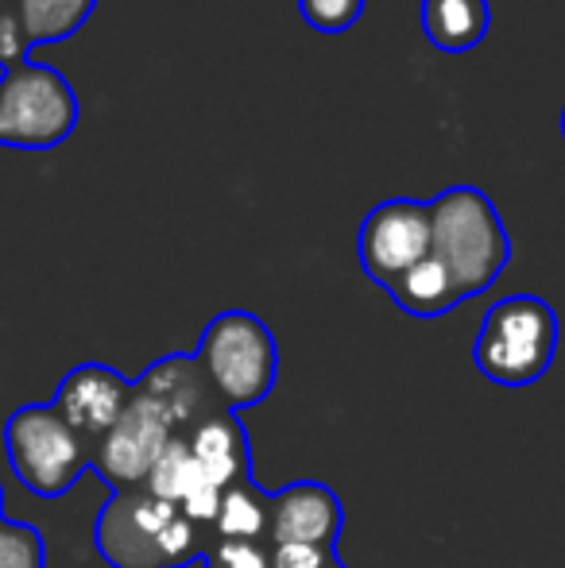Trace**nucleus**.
<instances>
[{"label": "nucleus", "mask_w": 565, "mask_h": 568, "mask_svg": "<svg viewBox=\"0 0 565 568\" xmlns=\"http://www.w3.org/2000/svg\"><path fill=\"white\" fill-rule=\"evenodd\" d=\"M205 534L174 503L155 499L148 487H129L101 507L93 546L113 568H186L210 549Z\"/></svg>", "instance_id": "nucleus-1"}, {"label": "nucleus", "mask_w": 565, "mask_h": 568, "mask_svg": "<svg viewBox=\"0 0 565 568\" xmlns=\"http://www.w3.org/2000/svg\"><path fill=\"white\" fill-rule=\"evenodd\" d=\"M430 255L450 271L461 298H481L512 263V236L476 186H450L430 202Z\"/></svg>", "instance_id": "nucleus-2"}, {"label": "nucleus", "mask_w": 565, "mask_h": 568, "mask_svg": "<svg viewBox=\"0 0 565 568\" xmlns=\"http://www.w3.org/2000/svg\"><path fill=\"white\" fill-rule=\"evenodd\" d=\"M558 356V314L538 294L500 298L484 314L473 364L488 383L507 390L535 387Z\"/></svg>", "instance_id": "nucleus-3"}, {"label": "nucleus", "mask_w": 565, "mask_h": 568, "mask_svg": "<svg viewBox=\"0 0 565 568\" xmlns=\"http://www.w3.org/2000/svg\"><path fill=\"white\" fill-rule=\"evenodd\" d=\"M198 367L210 379L213 395L229 410L260 406L280 379V344L264 317L249 310H225L205 325L194 348Z\"/></svg>", "instance_id": "nucleus-4"}, {"label": "nucleus", "mask_w": 565, "mask_h": 568, "mask_svg": "<svg viewBox=\"0 0 565 568\" xmlns=\"http://www.w3.org/2000/svg\"><path fill=\"white\" fill-rule=\"evenodd\" d=\"M82 105L67 78L47 62L0 74V143L12 151H54L74 135Z\"/></svg>", "instance_id": "nucleus-5"}, {"label": "nucleus", "mask_w": 565, "mask_h": 568, "mask_svg": "<svg viewBox=\"0 0 565 568\" xmlns=\"http://www.w3.org/2000/svg\"><path fill=\"white\" fill-rule=\"evenodd\" d=\"M4 453L16 479L39 499H62L90 471V442L59 418L51 403L20 406L4 422Z\"/></svg>", "instance_id": "nucleus-6"}, {"label": "nucleus", "mask_w": 565, "mask_h": 568, "mask_svg": "<svg viewBox=\"0 0 565 568\" xmlns=\"http://www.w3.org/2000/svg\"><path fill=\"white\" fill-rule=\"evenodd\" d=\"M430 255V202L387 197L364 213L356 232V260L376 286H392Z\"/></svg>", "instance_id": "nucleus-7"}, {"label": "nucleus", "mask_w": 565, "mask_h": 568, "mask_svg": "<svg viewBox=\"0 0 565 568\" xmlns=\"http://www.w3.org/2000/svg\"><path fill=\"white\" fill-rule=\"evenodd\" d=\"M174 437H179V429H174V422L163 414V406H155L151 398L132 390V403L124 406L117 426L93 445L90 468L98 471L113 491L143 487L148 471L155 468V460L163 456V449Z\"/></svg>", "instance_id": "nucleus-8"}, {"label": "nucleus", "mask_w": 565, "mask_h": 568, "mask_svg": "<svg viewBox=\"0 0 565 568\" xmlns=\"http://www.w3.org/2000/svg\"><path fill=\"white\" fill-rule=\"evenodd\" d=\"M129 403H132V383L117 367L98 364V359L70 367L51 398L59 418L82 442H90V449L117 426V418H121Z\"/></svg>", "instance_id": "nucleus-9"}, {"label": "nucleus", "mask_w": 565, "mask_h": 568, "mask_svg": "<svg viewBox=\"0 0 565 568\" xmlns=\"http://www.w3.org/2000/svg\"><path fill=\"white\" fill-rule=\"evenodd\" d=\"M345 530V507L337 491L317 479H299L272 491V530L268 546H325L333 549Z\"/></svg>", "instance_id": "nucleus-10"}, {"label": "nucleus", "mask_w": 565, "mask_h": 568, "mask_svg": "<svg viewBox=\"0 0 565 568\" xmlns=\"http://www.w3.org/2000/svg\"><path fill=\"white\" fill-rule=\"evenodd\" d=\"M132 390L151 398L155 406H163V414L174 422L179 434H186L205 414L221 410V398L213 395L210 379H205V372L198 367L194 352H171V356L148 364L140 379L132 383Z\"/></svg>", "instance_id": "nucleus-11"}, {"label": "nucleus", "mask_w": 565, "mask_h": 568, "mask_svg": "<svg viewBox=\"0 0 565 568\" xmlns=\"http://www.w3.org/2000/svg\"><path fill=\"white\" fill-rule=\"evenodd\" d=\"M182 437H186L190 456H194V464L202 468V476L213 479L221 491L252 476L249 434H244L236 410H229V406L205 414V418L194 422Z\"/></svg>", "instance_id": "nucleus-12"}, {"label": "nucleus", "mask_w": 565, "mask_h": 568, "mask_svg": "<svg viewBox=\"0 0 565 568\" xmlns=\"http://www.w3.org/2000/svg\"><path fill=\"white\" fill-rule=\"evenodd\" d=\"M423 36L445 54H468L484 43L492 23L488 0H423Z\"/></svg>", "instance_id": "nucleus-13"}, {"label": "nucleus", "mask_w": 565, "mask_h": 568, "mask_svg": "<svg viewBox=\"0 0 565 568\" xmlns=\"http://www.w3.org/2000/svg\"><path fill=\"white\" fill-rule=\"evenodd\" d=\"M387 294H392V302L403 310V314L418 317V322L445 317L450 310H457L461 302H465L457 291V283L450 278V271H445L434 255H426V260L415 263L407 275L395 278V283L387 286Z\"/></svg>", "instance_id": "nucleus-14"}, {"label": "nucleus", "mask_w": 565, "mask_h": 568, "mask_svg": "<svg viewBox=\"0 0 565 568\" xmlns=\"http://www.w3.org/2000/svg\"><path fill=\"white\" fill-rule=\"evenodd\" d=\"M268 530H272V491H264L252 476L221 491V510L218 523H213L218 541H256V546H268Z\"/></svg>", "instance_id": "nucleus-15"}, {"label": "nucleus", "mask_w": 565, "mask_h": 568, "mask_svg": "<svg viewBox=\"0 0 565 568\" xmlns=\"http://www.w3.org/2000/svg\"><path fill=\"white\" fill-rule=\"evenodd\" d=\"M16 8H20L28 43L43 47L78 36L98 8V0H16Z\"/></svg>", "instance_id": "nucleus-16"}, {"label": "nucleus", "mask_w": 565, "mask_h": 568, "mask_svg": "<svg viewBox=\"0 0 565 568\" xmlns=\"http://www.w3.org/2000/svg\"><path fill=\"white\" fill-rule=\"evenodd\" d=\"M0 568H47V541L36 526L0 518Z\"/></svg>", "instance_id": "nucleus-17"}, {"label": "nucleus", "mask_w": 565, "mask_h": 568, "mask_svg": "<svg viewBox=\"0 0 565 568\" xmlns=\"http://www.w3.org/2000/svg\"><path fill=\"white\" fill-rule=\"evenodd\" d=\"M299 16L306 28L322 31V36H341L361 23L364 0H299Z\"/></svg>", "instance_id": "nucleus-18"}, {"label": "nucleus", "mask_w": 565, "mask_h": 568, "mask_svg": "<svg viewBox=\"0 0 565 568\" xmlns=\"http://www.w3.org/2000/svg\"><path fill=\"white\" fill-rule=\"evenodd\" d=\"M202 561L205 568H272V554L256 541H213Z\"/></svg>", "instance_id": "nucleus-19"}, {"label": "nucleus", "mask_w": 565, "mask_h": 568, "mask_svg": "<svg viewBox=\"0 0 565 568\" xmlns=\"http://www.w3.org/2000/svg\"><path fill=\"white\" fill-rule=\"evenodd\" d=\"M272 568H330L337 565L333 549L325 546H268Z\"/></svg>", "instance_id": "nucleus-20"}, {"label": "nucleus", "mask_w": 565, "mask_h": 568, "mask_svg": "<svg viewBox=\"0 0 565 568\" xmlns=\"http://www.w3.org/2000/svg\"><path fill=\"white\" fill-rule=\"evenodd\" d=\"M8 8H12V0H0V20L8 16Z\"/></svg>", "instance_id": "nucleus-21"}, {"label": "nucleus", "mask_w": 565, "mask_h": 568, "mask_svg": "<svg viewBox=\"0 0 565 568\" xmlns=\"http://www.w3.org/2000/svg\"><path fill=\"white\" fill-rule=\"evenodd\" d=\"M558 124H562V140H565V109H562V120H558Z\"/></svg>", "instance_id": "nucleus-22"}, {"label": "nucleus", "mask_w": 565, "mask_h": 568, "mask_svg": "<svg viewBox=\"0 0 565 568\" xmlns=\"http://www.w3.org/2000/svg\"><path fill=\"white\" fill-rule=\"evenodd\" d=\"M330 568H349V565H341V561H337V565H330Z\"/></svg>", "instance_id": "nucleus-23"}, {"label": "nucleus", "mask_w": 565, "mask_h": 568, "mask_svg": "<svg viewBox=\"0 0 565 568\" xmlns=\"http://www.w3.org/2000/svg\"><path fill=\"white\" fill-rule=\"evenodd\" d=\"M0 503H4V491H0ZM0 518H4V515H0Z\"/></svg>", "instance_id": "nucleus-24"}]
</instances>
